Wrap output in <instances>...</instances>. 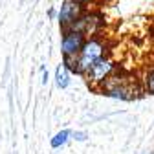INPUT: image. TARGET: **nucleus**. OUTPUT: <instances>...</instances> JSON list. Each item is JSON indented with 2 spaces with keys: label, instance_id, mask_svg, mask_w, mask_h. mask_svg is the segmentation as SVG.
<instances>
[{
  "label": "nucleus",
  "instance_id": "nucleus-1",
  "mask_svg": "<svg viewBox=\"0 0 154 154\" xmlns=\"http://www.w3.org/2000/svg\"><path fill=\"white\" fill-rule=\"evenodd\" d=\"M105 51H106V44H105L103 38H99V37L86 38V42H85L83 50L79 51V55H75L73 73L75 75H85L94 63H97L101 57H105Z\"/></svg>",
  "mask_w": 154,
  "mask_h": 154
},
{
  "label": "nucleus",
  "instance_id": "nucleus-2",
  "mask_svg": "<svg viewBox=\"0 0 154 154\" xmlns=\"http://www.w3.org/2000/svg\"><path fill=\"white\" fill-rule=\"evenodd\" d=\"M101 92L108 97H114V99H123V101H128L136 95V88L134 85L127 79V77H121V75H110L108 79L101 85Z\"/></svg>",
  "mask_w": 154,
  "mask_h": 154
},
{
  "label": "nucleus",
  "instance_id": "nucleus-3",
  "mask_svg": "<svg viewBox=\"0 0 154 154\" xmlns=\"http://www.w3.org/2000/svg\"><path fill=\"white\" fill-rule=\"evenodd\" d=\"M114 70H116V64H114V61L110 59V57H101L97 63H94L90 66V70L83 77L86 79V83L90 86L95 88V86H101L108 77L114 73Z\"/></svg>",
  "mask_w": 154,
  "mask_h": 154
},
{
  "label": "nucleus",
  "instance_id": "nucleus-4",
  "mask_svg": "<svg viewBox=\"0 0 154 154\" xmlns=\"http://www.w3.org/2000/svg\"><path fill=\"white\" fill-rule=\"evenodd\" d=\"M86 42V33L85 31H79V29H63V38H61V51L63 55H68V57H75L79 55V51L83 50Z\"/></svg>",
  "mask_w": 154,
  "mask_h": 154
},
{
  "label": "nucleus",
  "instance_id": "nucleus-5",
  "mask_svg": "<svg viewBox=\"0 0 154 154\" xmlns=\"http://www.w3.org/2000/svg\"><path fill=\"white\" fill-rule=\"evenodd\" d=\"M83 13H85V4H79V2H75V0H64L59 15H57V20H59L61 29L70 28Z\"/></svg>",
  "mask_w": 154,
  "mask_h": 154
},
{
  "label": "nucleus",
  "instance_id": "nucleus-6",
  "mask_svg": "<svg viewBox=\"0 0 154 154\" xmlns=\"http://www.w3.org/2000/svg\"><path fill=\"white\" fill-rule=\"evenodd\" d=\"M55 85L59 88H66L70 85V70L64 64L55 70Z\"/></svg>",
  "mask_w": 154,
  "mask_h": 154
},
{
  "label": "nucleus",
  "instance_id": "nucleus-7",
  "mask_svg": "<svg viewBox=\"0 0 154 154\" xmlns=\"http://www.w3.org/2000/svg\"><path fill=\"white\" fill-rule=\"evenodd\" d=\"M70 136H72V132L70 130H61V132H57L55 136L51 138V141H50V145H51V149H61L68 140H70Z\"/></svg>",
  "mask_w": 154,
  "mask_h": 154
},
{
  "label": "nucleus",
  "instance_id": "nucleus-8",
  "mask_svg": "<svg viewBox=\"0 0 154 154\" xmlns=\"http://www.w3.org/2000/svg\"><path fill=\"white\" fill-rule=\"evenodd\" d=\"M143 90L149 95H154V66H150L143 75Z\"/></svg>",
  "mask_w": 154,
  "mask_h": 154
},
{
  "label": "nucleus",
  "instance_id": "nucleus-9",
  "mask_svg": "<svg viewBox=\"0 0 154 154\" xmlns=\"http://www.w3.org/2000/svg\"><path fill=\"white\" fill-rule=\"evenodd\" d=\"M72 138L77 140V141H85L88 136H86V132H72Z\"/></svg>",
  "mask_w": 154,
  "mask_h": 154
},
{
  "label": "nucleus",
  "instance_id": "nucleus-10",
  "mask_svg": "<svg viewBox=\"0 0 154 154\" xmlns=\"http://www.w3.org/2000/svg\"><path fill=\"white\" fill-rule=\"evenodd\" d=\"M75 2H79V4H95V2H97V0H75Z\"/></svg>",
  "mask_w": 154,
  "mask_h": 154
},
{
  "label": "nucleus",
  "instance_id": "nucleus-11",
  "mask_svg": "<svg viewBox=\"0 0 154 154\" xmlns=\"http://www.w3.org/2000/svg\"><path fill=\"white\" fill-rule=\"evenodd\" d=\"M48 15H50V17L53 18V17H55V9H50V11H48Z\"/></svg>",
  "mask_w": 154,
  "mask_h": 154
}]
</instances>
